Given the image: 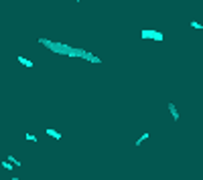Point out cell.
<instances>
[{"instance_id": "9c48e42d", "label": "cell", "mask_w": 203, "mask_h": 180, "mask_svg": "<svg viewBox=\"0 0 203 180\" xmlns=\"http://www.w3.org/2000/svg\"><path fill=\"white\" fill-rule=\"evenodd\" d=\"M191 26H193V28H199V31H201V28H203V24L195 23V20H191Z\"/></svg>"}, {"instance_id": "8992f818", "label": "cell", "mask_w": 203, "mask_h": 180, "mask_svg": "<svg viewBox=\"0 0 203 180\" xmlns=\"http://www.w3.org/2000/svg\"><path fill=\"white\" fill-rule=\"evenodd\" d=\"M8 162H10L12 166H16V168L21 166V162H18V160H16V158H14V156H8Z\"/></svg>"}, {"instance_id": "52a82bcc", "label": "cell", "mask_w": 203, "mask_h": 180, "mask_svg": "<svg viewBox=\"0 0 203 180\" xmlns=\"http://www.w3.org/2000/svg\"><path fill=\"white\" fill-rule=\"evenodd\" d=\"M0 164H2V168H4V170H12V168H14L10 162H0Z\"/></svg>"}, {"instance_id": "5b68a950", "label": "cell", "mask_w": 203, "mask_h": 180, "mask_svg": "<svg viewBox=\"0 0 203 180\" xmlns=\"http://www.w3.org/2000/svg\"><path fill=\"white\" fill-rule=\"evenodd\" d=\"M148 138H150V134H148V132H146V134H142L140 138H138V140H136V144H134V146H140V144H142L144 140H148Z\"/></svg>"}, {"instance_id": "30bf717a", "label": "cell", "mask_w": 203, "mask_h": 180, "mask_svg": "<svg viewBox=\"0 0 203 180\" xmlns=\"http://www.w3.org/2000/svg\"><path fill=\"white\" fill-rule=\"evenodd\" d=\"M12 180H24V178H12Z\"/></svg>"}, {"instance_id": "3957f363", "label": "cell", "mask_w": 203, "mask_h": 180, "mask_svg": "<svg viewBox=\"0 0 203 180\" xmlns=\"http://www.w3.org/2000/svg\"><path fill=\"white\" fill-rule=\"evenodd\" d=\"M16 61H18V63H23L24 67H33V61H29V59H24V57H16Z\"/></svg>"}, {"instance_id": "277c9868", "label": "cell", "mask_w": 203, "mask_h": 180, "mask_svg": "<svg viewBox=\"0 0 203 180\" xmlns=\"http://www.w3.org/2000/svg\"><path fill=\"white\" fill-rule=\"evenodd\" d=\"M47 136H51V138H55V140H61V134L57 132V130H45Z\"/></svg>"}, {"instance_id": "7a4b0ae2", "label": "cell", "mask_w": 203, "mask_h": 180, "mask_svg": "<svg viewBox=\"0 0 203 180\" xmlns=\"http://www.w3.org/2000/svg\"><path fill=\"white\" fill-rule=\"evenodd\" d=\"M169 111H171V117H173V122H179V111H177L175 103H169Z\"/></svg>"}, {"instance_id": "8fae6325", "label": "cell", "mask_w": 203, "mask_h": 180, "mask_svg": "<svg viewBox=\"0 0 203 180\" xmlns=\"http://www.w3.org/2000/svg\"><path fill=\"white\" fill-rule=\"evenodd\" d=\"M75 2H81V0H75Z\"/></svg>"}, {"instance_id": "ba28073f", "label": "cell", "mask_w": 203, "mask_h": 180, "mask_svg": "<svg viewBox=\"0 0 203 180\" xmlns=\"http://www.w3.org/2000/svg\"><path fill=\"white\" fill-rule=\"evenodd\" d=\"M24 138H26L29 142H37V136L35 134H24Z\"/></svg>"}, {"instance_id": "6da1fadb", "label": "cell", "mask_w": 203, "mask_h": 180, "mask_svg": "<svg viewBox=\"0 0 203 180\" xmlns=\"http://www.w3.org/2000/svg\"><path fill=\"white\" fill-rule=\"evenodd\" d=\"M142 39H152V41H163V33H158V31H152V28H144L142 33H140Z\"/></svg>"}]
</instances>
